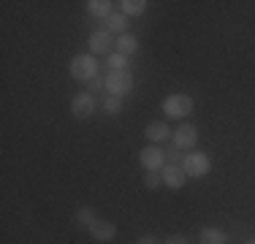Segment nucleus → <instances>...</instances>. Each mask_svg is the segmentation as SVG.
I'll return each mask as SVG.
<instances>
[{"instance_id":"f257e3e1","label":"nucleus","mask_w":255,"mask_h":244,"mask_svg":"<svg viewBox=\"0 0 255 244\" xmlns=\"http://www.w3.org/2000/svg\"><path fill=\"white\" fill-rule=\"evenodd\" d=\"M98 71H101L98 57H95V54H90V52L74 54V57H71V63H68V73L76 79V82H93L95 76H101Z\"/></svg>"},{"instance_id":"f03ea898","label":"nucleus","mask_w":255,"mask_h":244,"mask_svg":"<svg viewBox=\"0 0 255 244\" xmlns=\"http://www.w3.org/2000/svg\"><path fill=\"white\" fill-rule=\"evenodd\" d=\"M193 98L190 95H182L174 93L168 98H163V114H168V120H185L187 114H193Z\"/></svg>"},{"instance_id":"7ed1b4c3","label":"nucleus","mask_w":255,"mask_h":244,"mask_svg":"<svg viewBox=\"0 0 255 244\" xmlns=\"http://www.w3.org/2000/svg\"><path fill=\"white\" fill-rule=\"evenodd\" d=\"M182 168H185L187 176L198 179V176H206L212 171V160H209V155H206V152L193 149V152H187V155L182 157Z\"/></svg>"},{"instance_id":"20e7f679","label":"nucleus","mask_w":255,"mask_h":244,"mask_svg":"<svg viewBox=\"0 0 255 244\" xmlns=\"http://www.w3.org/2000/svg\"><path fill=\"white\" fill-rule=\"evenodd\" d=\"M133 73L130 71H109L106 73V93L109 95H117V98H125L128 93L133 90Z\"/></svg>"},{"instance_id":"39448f33","label":"nucleus","mask_w":255,"mask_h":244,"mask_svg":"<svg viewBox=\"0 0 255 244\" xmlns=\"http://www.w3.org/2000/svg\"><path fill=\"white\" fill-rule=\"evenodd\" d=\"M138 163H141L144 171H163L166 168V152L157 144H149L138 152Z\"/></svg>"},{"instance_id":"423d86ee","label":"nucleus","mask_w":255,"mask_h":244,"mask_svg":"<svg viewBox=\"0 0 255 244\" xmlns=\"http://www.w3.org/2000/svg\"><path fill=\"white\" fill-rule=\"evenodd\" d=\"M171 144L177 146V149H187V152H193V146L198 144V127L193 125V122H182L177 130H174Z\"/></svg>"},{"instance_id":"0eeeda50","label":"nucleus","mask_w":255,"mask_h":244,"mask_svg":"<svg viewBox=\"0 0 255 244\" xmlns=\"http://www.w3.org/2000/svg\"><path fill=\"white\" fill-rule=\"evenodd\" d=\"M95 98L90 95V93H79L74 95V101H71V114H74L76 120H90L95 114Z\"/></svg>"},{"instance_id":"6e6552de","label":"nucleus","mask_w":255,"mask_h":244,"mask_svg":"<svg viewBox=\"0 0 255 244\" xmlns=\"http://www.w3.org/2000/svg\"><path fill=\"white\" fill-rule=\"evenodd\" d=\"M112 44H117V41L112 38V33L109 30H93L87 38V46H90V54H103L112 49Z\"/></svg>"},{"instance_id":"1a4fd4ad","label":"nucleus","mask_w":255,"mask_h":244,"mask_svg":"<svg viewBox=\"0 0 255 244\" xmlns=\"http://www.w3.org/2000/svg\"><path fill=\"white\" fill-rule=\"evenodd\" d=\"M87 231H90V236H93L95 242H112L114 236H117V225H114L112 220H101V217L95 220Z\"/></svg>"},{"instance_id":"9d476101","label":"nucleus","mask_w":255,"mask_h":244,"mask_svg":"<svg viewBox=\"0 0 255 244\" xmlns=\"http://www.w3.org/2000/svg\"><path fill=\"white\" fill-rule=\"evenodd\" d=\"M160 176H163V185H166L168 190H182L185 182H187V174L182 166H166Z\"/></svg>"},{"instance_id":"9b49d317","label":"nucleus","mask_w":255,"mask_h":244,"mask_svg":"<svg viewBox=\"0 0 255 244\" xmlns=\"http://www.w3.org/2000/svg\"><path fill=\"white\" fill-rule=\"evenodd\" d=\"M144 136H147L152 144H160V141H168V138L174 136V130H168V122L155 120V122H149V125L144 127Z\"/></svg>"},{"instance_id":"f8f14e48","label":"nucleus","mask_w":255,"mask_h":244,"mask_svg":"<svg viewBox=\"0 0 255 244\" xmlns=\"http://www.w3.org/2000/svg\"><path fill=\"white\" fill-rule=\"evenodd\" d=\"M84 5H87V14L95 16V19H109V16L114 14L112 11L114 3H109V0H87Z\"/></svg>"},{"instance_id":"ddd939ff","label":"nucleus","mask_w":255,"mask_h":244,"mask_svg":"<svg viewBox=\"0 0 255 244\" xmlns=\"http://www.w3.org/2000/svg\"><path fill=\"white\" fill-rule=\"evenodd\" d=\"M198 239H201V244H228V234H226L223 228L209 225V228H201Z\"/></svg>"},{"instance_id":"4468645a","label":"nucleus","mask_w":255,"mask_h":244,"mask_svg":"<svg viewBox=\"0 0 255 244\" xmlns=\"http://www.w3.org/2000/svg\"><path fill=\"white\" fill-rule=\"evenodd\" d=\"M114 46H117V52H120V54L130 57V54L138 49V38H136L133 33H123V35H117V44H114Z\"/></svg>"},{"instance_id":"2eb2a0df","label":"nucleus","mask_w":255,"mask_h":244,"mask_svg":"<svg viewBox=\"0 0 255 244\" xmlns=\"http://www.w3.org/2000/svg\"><path fill=\"white\" fill-rule=\"evenodd\" d=\"M106 30L109 33H117V35H123V33H128V16L123 14V11H114L112 16L106 19Z\"/></svg>"},{"instance_id":"dca6fc26","label":"nucleus","mask_w":255,"mask_h":244,"mask_svg":"<svg viewBox=\"0 0 255 244\" xmlns=\"http://www.w3.org/2000/svg\"><path fill=\"white\" fill-rule=\"evenodd\" d=\"M120 11H123L128 19L130 16H141V14H147V0H123Z\"/></svg>"},{"instance_id":"f3484780","label":"nucleus","mask_w":255,"mask_h":244,"mask_svg":"<svg viewBox=\"0 0 255 244\" xmlns=\"http://www.w3.org/2000/svg\"><path fill=\"white\" fill-rule=\"evenodd\" d=\"M74 220H76L79 225H84V228H90V225L98 220V215H95L93 206H82V209H76V217H74Z\"/></svg>"},{"instance_id":"a211bd4d","label":"nucleus","mask_w":255,"mask_h":244,"mask_svg":"<svg viewBox=\"0 0 255 244\" xmlns=\"http://www.w3.org/2000/svg\"><path fill=\"white\" fill-rule=\"evenodd\" d=\"M106 65H109V71H128V65H130V63H128V57H125V54L112 52V54L106 57Z\"/></svg>"},{"instance_id":"6ab92c4d","label":"nucleus","mask_w":255,"mask_h":244,"mask_svg":"<svg viewBox=\"0 0 255 244\" xmlns=\"http://www.w3.org/2000/svg\"><path fill=\"white\" fill-rule=\"evenodd\" d=\"M103 112H109V114H120V112H123V98H117V95H106V98H103Z\"/></svg>"},{"instance_id":"aec40b11","label":"nucleus","mask_w":255,"mask_h":244,"mask_svg":"<svg viewBox=\"0 0 255 244\" xmlns=\"http://www.w3.org/2000/svg\"><path fill=\"white\" fill-rule=\"evenodd\" d=\"M144 185H147V190H157V187L163 185V176L157 174V171H147V176H144Z\"/></svg>"},{"instance_id":"412c9836","label":"nucleus","mask_w":255,"mask_h":244,"mask_svg":"<svg viewBox=\"0 0 255 244\" xmlns=\"http://www.w3.org/2000/svg\"><path fill=\"white\" fill-rule=\"evenodd\" d=\"M103 87H106V79H103V76H95L93 82H87L90 95H93V93H103Z\"/></svg>"},{"instance_id":"4be33fe9","label":"nucleus","mask_w":255,"mask_h":244,"mask_svg":"<svg viewBox=\"0 0 255 244\" xmlns=\"http://www.w3.org/2000/svg\"><path fill=\"white\" fill-rule=\"evenodd\" d=\"M166 160H168V166H182V157H179L177 146H171V149L166 152Z\"/></svg>"},{"instance_id":"5701e85b","label":"nucleus","mask_w":255,"mask_h":244,"mask_svg":"<svg viewBox=\"0 0 255 244\" xmlns=\"http://www.w3.org/2000/svg\"><path fill=\"white\" fill-rule=\"evenodd\" d=\"M163 244H190V242H187V236H185V234H171Z\"/></svg>"},{"instance_id":"b1692460","label":"nucleus","mask_w":255,"mask_h":244,"mask_svg":"<svg viewBox=\"0 0 255 244\" xmlns=\"http://www.w3.org/2000/svg\"><path fill=\"white\" fill-rule=\"evenodd\" d=\"M138 244H163L160 239H157V236L155 234H144L141 236V239H138Z\"/></svg>"},{"instance_id":"393cba45","label":"nucleus","mask_w":255,"mask_h":244,"mask_svg":"<svg viewBox=\"0 0 255 244\" xmlns=\"http://www.w3.org/2000/svg\"><path fill=\"white\" fill-rule=\"evenodd\" d=\"M247 244H255V239H250V242H247Z\"/></svg>"}]
</instances>
